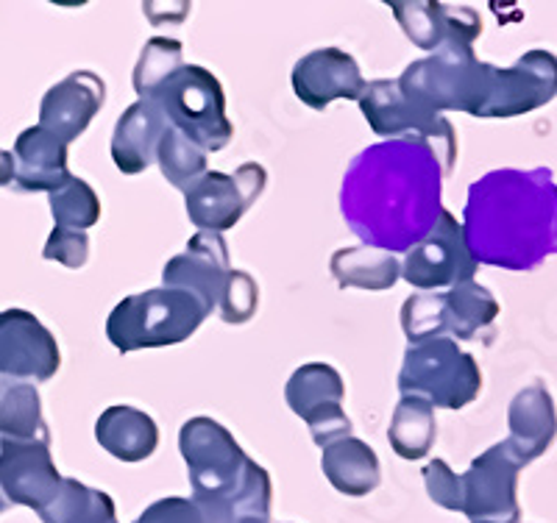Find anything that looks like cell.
<instances>
[{
  "instance_id": "obj_1",
  "label": "cell",
  "mask_w": 557,
  "mask_h": 523,
  "mask_svg": "<svg viewBox=\"0 0 557 523\" xmlns=\"http://www.w3.org/2000/svg\"><path fill=\"white\" fill-rule=\"evenodd\" d=\"M441 164L426 142L387 139L348 164L341 209L366 246L407 253L435 228L441 207Z\"/></svg>"
},
{
  "instance_id": "obj_2",
  "label": "cell",
  "mask_w": 557,
  "mask_h": 523,
  "mask_svg": "<svg viewBox=\"0 0 557 523\" xmlns=\"http://www.w3.org/2000/svg\"><path fill=\"white\" fill-rule=\"evenodd\" d=\"M460 226L476 262L530 271L557 251V184L552 173H487L471 184Z\"/></svg>"
},
{
  "instance_id": "obj_3",
  "label": "cell",
  "mask_w": 557,
  "mask_h": 523,
  "mask_svg": "<svg viewBox=\"0 0 557 523\" xmlns=\"http://www.w3.org/2000/svg\"><path fill=\"white\" fill-rule=\"evenodd\" d=\"M193 498L226 507L237 523L271 521V476L251 460L235 435L212 418H193L178 432Z\"/></svg>"
},
{
  "instance_id": "obj_4",
  "label": "cell",
  "mask_w": 557,
  "mask_h": 523,
  "mask_svg": "<svg viewBox=\"0 0 557 523\" xmlns=\"http://www.w3.org/2000/svg\"><path fill=\"white\" fill-rule=\"evenodd\" d=\"M494 64L474 57V45L446 42L432 57L418 59L401 73V92L435 114L466 112L480 117L491 92Z\"/></svg>"
},
{
  "instance_id": "obj_5",
  "label": "cell",
  "mask_w": 557,
  "mask_h": 523,
  "mask_svg": "<svg viewBox=\"0 0 557 523\" xmlns=\"http://www.w3.org/2000/svg\"><path fill=\"white\" fill-rule=\"evenodd\" d=\"M207 315V307L190 292L157 287L123 298L109 315L107 337L121 353L178 346L196 335Z\"/></svg>"
},
{
  "instance_id": "obj_6",
  "label": "cell",
  "mask_w": 557,
  "mask_h": 523,
  "mask_svg": "<svg viewBox=\"0 0 557 523\" xmlns=\"http://www.w3.org/2000/svg\"><path fill=\"white\" fill-rule=\"evenodd\" d=\"M148 101L157 103L171 128L193 139L203 153L221 151L235 137L221 82L201 64H182Z\"/></svg>"
},
{
  "instance_id": "obj_7",
  "label": "cell",
  "mask_w": 557,
  "mask_h": 523,
  "mask_svg": "<svg viewBox=\"0 0 557 523\" xmlns=\"http://www.w3.org/2000/svg\"><path fill=\"white\" fill-rule=\"evenodd\" d=\"M399 390L401 396L424 398L432 410H462L480 396L482 373L471 353L460 351L449 337H437L407 348Z\"/></svg>"
},
{
  "instance_id": "obj_8",
  "label": "cell",
  "mask_w": 557,
  "mask_h": 523,
  "mask_svg": "<svg viewBox=\"0 0 557 523\" xmlns=\"http://www.w3.org/2000/svg\"><path fill=\"white\" fill-rule=\"evenodd\" d=\"M499 315V301L482 287L469 282L451 290L416 292L401 307V328L410 346L449 337V340H476Z\"/></svg>"
},
{
  "instance_id": "obj_9",
  "label": "cell",
  "mask_w": 557,
  "mask_h": 523,
  "mask_svg": "<svg viewBox=\"0 0 557 523\" xmlns=\"http://www.w3.org/2000/svg\"><path fill=\"white\" fill-rule=\"evenodd\" d=\"M357 103L371 132L385 139L426 142L441 164V173L449 176L457 162V137L444 114H435L424 103L412 101L410 95L401 92L399 82H391V78L366 84V92Z\"/></svg>"
},
{
  "instance_id": "obj_10",
  "label": "cell",
  "mask_w": 557,
  "mask_h": 523,
  "mask_svg": "<svg viewBox=\"0 0 557 523\" xmlns=\"http://www.w3.org/2000/svg\"><path fill=\"white\" fill-rule=\"evenodd\" d=\"M265 184L268 173L257 162L240 164L232 176L207 171L184 192V207L198 232L223 234L243 221V215L265 192Z\"/></svg>"
},
{
  "instance_id": "obj_11",
  "label": "cell",
  "mask_w": 557,
  "mask_h": 523,
  "mask_svg": "<svg viewBox=\"0 0 557 523\" xmlns=\"http://www.w3.org/2000/svg\"><path fill=\"white\" fill-rule=\"evenodd\" d=\"M480 262L466 246L462 226L449 209L441 212L435 228L424 240L412 246L401 262V276L410 287L421 292H437L444 287H460V284L474 282Z\"/></svg>"
},
{
  "instance_id": "obj_12",
  "label": "cell",
  "mask_w": 557,
  "mask_h": 523,
  "mask_svg": "<svg viewBox=\"0 0 557 523\" xmlns=\"http://www.w3.org/2000/svg\"><path fill=\"white\" fill-rule=\"evenodd\" d=\"M521 462L496 443L476 457L460 476V512L471 523H519V473Z\"/></svg>"
},
{
  "instance_id": "obj_13",
  "label": "cell",
  "mask_w": 557,
  "mask_h": 523,
  "mask_svg": "<svg viewBox=\"0 0 557 523\" xmlns=\"http://www.w3.org/2000/svg\"><path fill=\"white\" fill-rule=\"evenodd\" d=\"M287 407L307 423L318 446H330L341 437L351 435V421L343 410L346 385L341 373L323 362L301 365L285 387Z\"/></svg>"
},
{
  "instance_id": "obj_14",
  "label": "cell",
  "mask_w": 557,
  "mask_h": 523,
  "mask_svg": "<svg viewBox=\"0 0 557 523\" xmlns=\"http://www.w3.org/2000/svg\"><path fill=\"white\" fill-rule=\"evenodd\" d=\"M62 365L57 337L28 309L0 312V378L48 382Z\"/></svg>"
},
{
  "instance_id": "obj_15",
  "label": "cell",
  "mask_w": 557,
  "mask_h": 523,
  "mask_svg": "<svg viewBox=\"0 0 557 523\" xmlns=\"http://www.w3.org/2000/svg\"><path fill=\"white\" fill-rule=\"evenodd\" d=\"M62 480L51 457V440L0 437V493L7 501L42 512L57 498Z\"/></svg>"
},
{
  "instance_id": "obj_16",
  "label": "cell",
  "mask_w": 557,
  "mask_h": 523,
  "mask_svg": "<svg viewBox=\"0 0 557 523\" xmlns=\"http://www.w3.org/2000/svg\"><path fill=\"white\" fill-rule=\"evenodd\" d=\"M557 95V57L530 51L513 67H494L491 92L480 117H519L535 112Z\"/></svg>"
},
{
  "instance_id": "obj_17",
  "label": "cell",
  "mask_w": 557,
  "mask_h": 523,
  "mask_svg": "<svg viewBox=\"0 0 557 523\" xmlns=\"http://www.w3.org/2000/svg\"><path fill=\"white\" fill-rule=\"evenodd\" d=\"M293 92L301 103L323 112L335 101H360L366 92V78L351 53L341 48H321L296 62Z\"/></svg>"
},
{
  "instance_id": "obj_18",
  "label": "cell",
  "mask_w": 557,
  "mask_h": 523,
  "mask_svg": "<svg viewBox=\"0 0 557 523\" xmlns=\"http://www.w3.org/2000/svg\"><path fill=\"white\" fill-rule=\"evenodd\" d=\"M228 273L232 267H228V248L223 234L196 232L184 253L173 257L165 265L162 284L173 290L190 292L207 307V312H212L221 301Z\"/></svg>"
},
{
  "instance_id": "obj_19",
  "label": "cell",
  "mask_w": 557,
  "mask_h": 523,
  "mask_svg": "<svg viewBox=\"0 0 557 523\" xmlns=\"http://www.w3.org/2000/svg\"><path fill=\"white\" fill-rule=\"evenodd\" d=\"M103 101H107V84L101 76L89 73V70L70 73L67 78H62L45 92L42 103H39L37 126L70 146L87 132L92 117L101 112Z\"/></svg>"
},
{
  "instance_id": "obj_20",
  "label": "cell",
  "mask_w": 557,
  "mask_h": 523,
  "mask_svg": "<svg viewBox=\"0 0 557 523\" xmlns=\"http://www.w3.org/2000/svg\"><path fill=\"white\" fill-rule=\"evenodd\" d=\"M391 12L405 28L407 39L430 53H435L446 42L474 45V39L482 34L480 14L469 7L416 0V3H391Z\"/></svg>"
},
{
  "instance_id": "obj_21",
  "label": "cell",
  "mask_w": 557,
  "mask_h": 523,
  "mask_svg": "<svg viewBox=\"0 0 557 523\" xmlns=\"http://www.w3.org/2000/svg\"><path fill=\"white\" fill-rule=\"evenodd\" d=\"M507 451L524 468L549 451L557 437V412L549 390L541 382L516 393L507 410Z\"/></svg>"
},
{
  "instance_id": "obj_22",
  "label": "cell",
  "mask_w": 557,
  "mask_h": 523,
  "mask_svg": "<svg viewBox=\"0 0 557 523\" xmlns=\"http://www.w3.org/2000/svg\"><path fill=\"white\" fill-rule=\"evenodd\" d=\"M171 128L162 109L153 101H134L112 134V162L123 176H137L157 162V148Z\"/></svg>"
},
{
  "instance_id": "obj_23",
  "label": "cell",
  "mask_w": 557,
  "mask_h": 523,
  "mask_svg": "<svg viewBox=\"0 0 557 523\" xmlns=\"http://www.w3.org/2000/svg\"><path fill=\"white\" fill-rule=\"evenodd\" d=\"M14 187L23 192H53L70 178L67 146L62 139L32 126L14 142Z\"/></svg>"
},
{
  "instance_id": "obj_24",
  "label": "cell",
  "mask_w": 557,
  "mask_h": 523,
  "mask_svg": "<svg viewBox=\"0 0 557 523\" xmlns=\"http://www.w3.org/2000/svg\"><path fill=\"white\" fill-rule=\"evenodd\" d=\"M96 437L114 460L134 465L157 451L159 429L148 412L137 407H109L96 421Z\"/></svg>"
},
{
  "instance_id": "obj_25",
  "label": "cell",
  "mask_w": 557,
  "mask_h": 523,
  "mask_svg": "<svg viewBox=\"0 0 557 523\" xmlns=\"http://www.w3.org/2000/svg\"><path fill=\"white\" fill-rule=\"evenodd\" d=\"M321 468L330 485L351 498L374 493L382 480L380 457L374 448L351 435L321 448Z\"/></svg>"
},
{
  "instance_id": "obj_26",
  "label": "cell",
  "mask_w": 557,
  "mask_h": 523,
  "mask_svg": "<svg viewBox=\"0 0 557 523\" xmlns=\"http://www.w3.org/2000/svg\"><path fill=\"white\" fill-rule=\"evenodd\" d=\"M330 271L343 290L355 287V290L382 292L391 290L401 278V262L396 253L382 251V248L351 246L332 253Z\"/></svg>"
},
{
  "instance_id": "obj_27",
  "label": "cell",
  "mask_w": 557,
  "mask_h": 523,
  "mask_svg": "<svg viewBox=\"0 0 557 523\" xmlns=\"http://www.w3.org/2000/svg\"><path fill=\"white\" fill-rule=\"evenodd\" d=\"M437 437V423L435 410L424 398L416 396H401V401L393 410L391 429H387V440L391 448L401 460L418 462L424 460L432 451Z\"/></svg>"
},
{
  "instance_id": "obj_28",
  "label": "cell",
  "mask_w": 557,
  "mask_h": 523,
  "mask_svg": "<svg viewBox=\"0 0 557 523\" xmlns=\"http://www.w3.org/2000/svg\"><path fill=\"white\" fill-rule=\"evenodd\" d=\"M0 435L9 440H51L39 390L32 382L0 378Z\"/></svg>"
},
{
  "instance_id": "obj_29",
  "label": "cell",
  "mask_w": 557,
  "mask_h": 523,
  "mask_svg": "<svg viewBox=\"0 0 557 523\" xmlns=\"http://www.w3.org/2000/svg\"><path fill=\"white\" fill-rule=\"evenodd\" d=\"M37 515L42 523H117L112 498L78 480H62L57 498Z\"/></svg>"
},
{
  "instance_id": "obj_30",
  "label": "cell",
  "mask_w": 557,
  "mask_h": 523,
  "mask_svg": "<svg viewBox=\"0 0 557 523\" xmlns=\"http://www.w3.org/2000/svg\"><path fill=\"white\" fill-rule=\"evenodd\" d=\"M159 171L176 189L187 192L207 173V153L176 128H168L157 148Z\"/></svg>"
},
{
  "instance_id": "obj_31",
  "label": "cell",
  "mask_w": 557,
  "mask_h": 523,
  "mask_svg": "<svg viewBox=\"0 0 557 523\" xmlns=\"http://www.w3.org/2000/svg\"><path fill=\"white\" fill-rule=\"evenodd\" d=\"M48 196H51L48 201H51L57 228L87 232L101 221V201H98L96 189L82 178L70 176L62 187H57Z\"/></svg>"
},
{
  "instance_id": "obj_32",
  "label": "cell",
  "mask_w": 557,
  "mask_h": 523,
  "mask_svg": "<svg viewBox=\"0 0 557 523\" xmlns=\"http://www.w3.org/2000/svg\"><path fill=\"white\" fill-rule=\"evenodd\" d=\"M182 42L171 37H153L151 42H146L134 67V89L139 101L153 98V92L182 67Z\"/></svg>"
},
{
  "instance_id": "obj_33",
  "label": "cell",
  "mask_w": 557,
  "mask_h": 523,
  "mask_svg": "<svg viewBox=\"0 0 557 523\" xmlns=\"http://www.w3.org/2000/svg\"><path fill=\"white\" fill-rule=\"evenodd\" d=\"M257 303H260L257 282L246 271L228 273L226 287H223L221 301H218V315H221V321L232 323V326L248 323L253 317V312H257Z\"/></svg>"
},
{
  "instance_id": "obj_34",
  "label": "cell",
  "mask_w": 557,
  "mask_h": 523,
  "mask_svg": "<svg viewBox=\"0 0 557 523\" xmlns=\"http://www.w3.org/2000/svg\"><path fill=\"white\" fill-rule=\"evenodd\" d=\"M42 257L70 267V271H78V267L87 265V257H89L87 232H73V228L53 226L51 237H48V242H45L42 248Z\"/></svg>"
},
{
  "instance_id": "obj_35",
  "label": "cell",
  "mask_w": 557,
  "mask_h": 523,
  "mask_svg": "<svg viewBox=\"0 0 557 523\" xmlns=\"http://www.w3.org/2000/svg\"><path fill=\"white\" fill-rule=\"evenodd\" d=\"M132 523H215L193 498H159Z\"/></svg>"
},
{
  "instance_id": "obj_36",
  "label": "cell",
  "mask_w": 557,
  "mask_h": 523,
  "mask_svg": "<svg viewBox=\"0 0 557 523\" xmlns=\"http://www.w3.org/2000/svg\"><path fill=\"white\" fill-rule=\"evenodd\" d=\"M424 485L426 496H430L437 507H444V510L449 512H460V476H457L444 460H432L430 465L424 468Z\"/></svg>"
},
{
  "instance_id": "obj_37",
  "label": "cell",
  "mask_w": 557,
  "mask_h": 523,
  "mask_svg": "<svg viewBox=\"0 0 557 523\" xmlns=\"http://www.w3.org/2000/svg\"><path fill=\"white\" fill-rule=\"evenodd\" d=\"M14 184V157L0 148V187Z\"/></svg>"
},
{
  "instance_id": "obj_38",
  "label": "cell",
  "mask_w": 557,
  "mask_h": 523,
  "mask_svg": "<svg viewBox=\"0 0 557 523\" xmlns=\"http://www.w3.org/2000/svg\"><path fill=\"white\" fill-rule=\"evenodd\" d=\"M7 505H9V501H7V498H3V493H0V515H3V510H7Z\"/></svg>"
},
{
  "instance_id": "obj_39",
  "label": "cell",
  "mask_w": 557,
  "mask_h": 523,
  "mask_svg": "<svg viewBox=\"0 0 557 523\" xmlns=\"http://www.w3.org/2000/svg\"><path fill=\"white\" fill-rule=\"evenodd\" d=\"M243 523H271V521H243Z\"/></svg>"
}]
</instances>
